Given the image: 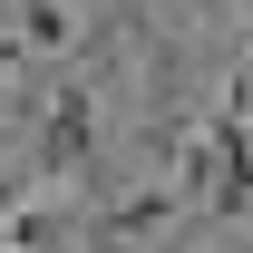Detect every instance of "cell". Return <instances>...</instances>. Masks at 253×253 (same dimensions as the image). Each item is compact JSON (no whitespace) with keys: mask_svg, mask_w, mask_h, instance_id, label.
Masks as SVG:
<instances>
[{"mask_svg":"<svg viewBox=\"0 0 253 253\" xmlns=\"http://www.w3.org/2000/svg\"><path fill=\"white\" fill-rule=\"evenodd\" d=\"M97 146V97L78 88V78H59V97H49V117H39V175L59 185V175H78Z\"/></svg>","mask_w":253,"mask_h":253,"instance_id":"6da1fadb","label":"cell"},{"mask_svg":"<svg viewBox=\"0 0 253 253\" xmlns=\"http://www.w3.org/2000/svg\"><path fill=\"white\" fill-rule=\"evenodd\" d=\"M166 214H185L175 175H166V185H146V195H126V205H107V214H97V234H107V244H126V234H156Z\"/></svg>","mask_w":253,"mask_h":253,"instance_id":"7a4b0ae2","label":"cell"},{"mask_svg":"<svg viewBox=\"0 0 253 253\" xmlns=\"http://www.w3.org/2000/svg\"><path fill=\"white\" fill-rule=\"evenodd\" d=\"M68 0H20V49H68Z\"/></svg>","mask_w":253,"mask_h":253,"instance_id":"3957f363","label":"cell"},{"mask_svg":"<svg viewBox=\"0 0 253 253\" xmlns=\"http://www.w3.org/2000/svg\"><path fill=\"white\" fill-rule=\"evenodd\" d=\"M0 234H10V253H59V234H68V224H59V205H20Z\"/></svg>","mask_w":253,"mask_h":253,"instance_id":"277c9868","label":"cell"},{"mask_svg":"<svg viewBox=\"0 0 253 253\" xmlns=\"http://www.w3.org/2000/svg\"><path fill=\"white\" fill-rule=\"evenodd\" d=\"M214 156H224V146H214ZM205 214H214V224L253 214V146H244V156H224V185H214V205H205Z\"/></svg>","mask_w":253,"mask_h":253,"instance_id":"5b68a950","label":"cell"},{"mask_svg":"<svg viewBox=\"0 0 253 253\" xmlns=\"http://www.w3.org/2000/svg\"><path fill=\"white\" fill-rule=\"evenodd\" d=\"M20 205H30V195H20V175H0V224L20 214Z\"/></svg>","mask_w":253,"mask_h":253,"instance_id":"8992f818","label":"cell"},{"mask_svg":"<svg viewBox=\"0 0 253 253\" xmlns=\"http://www.w3.org/2000/svg\"><path fill=\"white\" fill-rule=\"evenodd\" d=\"M0 253H10V234H0Z\"/></svg>","mask_w":253,"mask_h":253,"instance_id":"52a82bcc","label":"cell"}]
</instances>
